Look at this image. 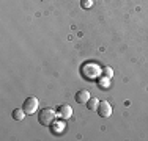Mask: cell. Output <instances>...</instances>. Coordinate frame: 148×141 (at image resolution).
<instances>
[{
	"label": "cell",
	"mask_w": 148,
	"mask_h": 141,
	"mask_svg": "<svg viewBox=\"0 0 148 141\" xmlns=\"http://www.w3.org/2000/svg\"><path fill=\"white\" fill-rule=\"evenodd\" d=\"M80 74L87 80H98L103 75V68L95 61H87L80 66Z\"/></svg>",
	"instance_id": "6da1fadb"
},
{
	"label": "cell",
	"mask_w": 148,
	"mask_h": 141,
	"mask_svg": "<svg viewBox=\"0 0 148 141\" xmlns=\"http://www.w3.org/2000/svg\"><path fill=\"white\" fill-rule=\"evenodd\" d=\"M57 113H55L52 108H43L40 113H38V121H40L41 125H46V127H51L52 122L55 121L57 118Z\"/></svg>",
	"instance_id": "7a4b0ae2"
},
{
	"label": "cell",
	"mask_w": 148,
	"mask_h": 141,
	"mask_svg": "<svg viewBox=\"0 0 148 141\" xmlns=\"http://www.w3.org/2000/svg\"><path fill=\"white\" fill-rule=\"evenodd\" d=\"M22 108L27 115H35V111L38 110V99L36 97H27L24 105H22Z\"/></svg>",
	"instance_id": "3957f363"
},
{
	"label": "cell",
	"mask_w": 148,
	"mask_h": 141,
	"mask_svg": "<svg viewBox=\"0 0 148 141\" xmlns=\"http://www.w3.org/2000/svg\"><path fill=\"white\" fill-rule=\"evenodd\" d=\"M96 111H98V115H99L101 118H109V116L112 115V107H110V104H109L107 100H103V102H99Z\"/></svg>",
	"instance_id": "277c9868"
},
{
	"label": "cell",
	"mask_w": 148,
	"mask_h": 141,
	"mask_svg": "<svg viewBox=\"0 0 148 141\" xmlns=\"http://www.w3.org/2000/svg\"><path fill=\"white\" fill-rule=\"evenodd\" d=\"M91 99V96H90V93L87 89H80V91H77L76 93V96H74V100L77 102V104H87Z\"/></svg>",
	"instance_id": "5b68a950"
},
{
	"label": "cell",
	"mask_w": 148,
	"mask_h": 141,
	"mask_svg": "<svg viewBox=\"0 0 148 141\" xmlns=\"http://www.w3.org/2000/svg\"><path fill=\"white\" fill-rule=\"evenodd\" d=\"M57 115H58V118H62V119H68L73 116V108L69 107V105H60Z\"/></svg>",
	"instance_id": "8992f818"
},
{
	"label": "cell",
	"mask_w": 148,
	"mask_h": 141,
	"mask_svg": "<svg viewBox=\"0 0 148 141\" xmlns=\"http://www.w3.org/2000/svg\"><path fill=\"white\" fill-rule=\"evenodd\" d=\"M65 122H63V121H54V122H52V132H54L55 133V135H58V133H62L63 132V130H65Z\"/></svg>",
	"instance_id": "52a82bcc"
},
{
	"label": "cell",
	"mask_w": 148,
	"mask_h": 141,
	"mask_svg": "<svg viewBox=\"0 0 148 141\" xmlns=\"http://www.w3.org/2000/svg\"><path fill=\"white\" fill-rule=\"evenodd\" d=\"M25 115H27V113L24 111V108H14L13 113H11V116H13V119H14V121H22Z\"/></svg>",
	"instance_id": "ba28073f"
},
{
	"label": "cell",
	"mask_w": 148,
	"mask_h": 141,
	"mask_svg": "<svg viewBox=\"0 0 148 141\" xmlns=\"http://www.w3.org/2000/svg\"><path fill=\"white\" fill-rule=\"evenodd\" d=\"M98 82V85L101 86V89H107L109 86H110V79L109 77H104V75H101L99 79L96 80Z\"/></svg>",
	"instance_id": "9c48e42d"
},
{
	"label": "cell",
	"mask_w": 148,
	"mask_h": 141,
	"mask_svg": "<svg viewBox=\"0 0 148 141\" xmlns=\"http://www.w3.org/2000/svg\"><path fill=\"white\" fill-rule=\"evenodd\" d=\"M98 105H99V100H98V99H90V100L87 102V108H88L90 111H96Z\"/></svg>",
	"instance_id": "30bf717a"
},
{
	"label": "cell",
	"mask_w": 148,
	"mask_h": 141,
	"mask_svg": "<svg viewBox=\"0 0 148 141\" xmlns=\"http://www.w3.org/2000/svg\"><path fill=\"white\" fill-rule=\"evenodd\" d=\"M103 75L112 79V77H114V69H112L110 66H104V68H103Z\"/></svg>",
	"instance_id": "8fae6325"
},
{
	"label": "cell",
	"mask_w": 148,
	"mask_h": 141,
	"mask_svg": "<svg viewBox=\"0 0 148 141\" xmlns=\"http://www.w3.org/2000/svg\"><path fill=\"white\" fill-rule=\"evenodd\" d=\"M80 6H82L84 9H88L93 6V0H80Z\"/></svg>",
	"instance_id": "7c38bea8"
}]
</instances>
